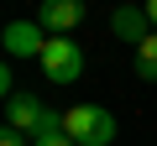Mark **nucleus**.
<instances>
[{
	"label": "nucleus",
	"instance_id": "nucleus-5",
	"mask_svg": "<svg viewBox=\"0 0 157 146\" xmlns=\"http://www.w3.org/2000/svg\"><path fill=\"white\" fill-rule=\"evenodd\" d=\"M89 16L84 0H42L37 5V21L47 26V37H73V26Z\"/></svg>",
	"mask_w": 157,
	"mask_h": 146
},
{
	"label": "nucleus",
	"instance_id": "nucleus-7",
	"mask_svg": "<svg viewBox=\"0 0 157 146\" xmlns=\"http://www.w3.org/2000/svg\"><path fill=\"white\" fill-rule=\"evenodd\" d=\"M136 78L141 84H157V31L136 47Z\"/></svg>",
	"mask_w": 157,
	"mask_h": 146
},
{
	"label": "nucleus",
	"instance_id": "nucleus-10",
	"mask_svg": "<svg viewBox=\"0 0 157 146\" xmlns=\"http://www.w3.org/2000/svg\"><path fill=\"white\" fill-rule=\"evenodd\" d=\"M141 11H147V21H152V31H157V0H141Z\"/></svg>",
	"mask_w": 157,
	"mask_h": 146
},
{
	"label": "nucleus",
	"instance_id": "nucleus-6",
	"mask_svg": "<svg viewBox=\"0 0 157 146\" xmlns=\"http://www.w3.org/2000/svg\"><path fill=\"white\" fill-rule=\"evenodd\" d=\"M110 31H115L121 42L141 47V42L152 37V21H147V11H141V5H115V16H110Z\"/></svg>",
	"mask_w": 157,
	"mask_h": 146
},
{
	"label": "nucleus",
	"instance_id": "nucleus-11",
	"mask_svg": "<svg viewBox=\"0 0 157 146\" xmlns=\"http://www.w3.org/2000/svg\"><path fill=\"white\" fill-rule=\"evenodd\" d=\"M115 5H136V0H115Z\"/></svg>",
	"mask_w": 157,
	"mask_h": 146
},
{
	"label": "nucleus",
	"instance_id": "nucleus-1",
	"mask_svg": "<svg viewBox=\"0 0 157 146\" xmlns=\"http://www.w3.org/2000/svg\"><path fill=\"white\" fill-rule=\"evenodd\" d=\"M6 125H16L26 141H42V136H52V130H63V115L58 110H47L37 94H26V89H16L11 99H6Z\"/></svg>",
	"mask_w": 157,
	"mask_h": 146
},
{
	"label": "nucleus",
	"instance_id": "nucleus-3",
	"mask_svg": "<svg viewBox=\"0 0 157 146\" xmlns=\"http://www.w3.org/2000/svg\"><path fill=\"white\" fill-rule=\"evenodd\" d=\"M42 73H47V84H78V73H84V47H78L73 37H47L42 47Z\"/></svg>",
	"mask_w": 157,
	"mask_h": 146
},
{
	"label": "nucleus",
	"instance_id": "nucleus-8",
	"mask_svg": "<svg viewBox=\"0 0 157 146\" xmlns=\"http://www.w3.org/2000/svg\"><path fill=\"white\" fill-rule=\"evenodd\" d=\"M32 146H78L68 130H52V136H42V141H32Z\"/></svg>",
	"mask_w": 157,
	"mask_h": 146
},
{
	"label": "nucleus",
	"instance_id": "nucleus-4",
	"mask_svg": "<svg viewBox=\"0 0 157 146\" xmlns=\"http://www.w3.org/2000/svg\"><path fill=\"white\" fill-rule=\"evenodd\" d=\"M0 42H6V57L21 63V57H42L47 47V26L42 21H11L6 31H0Z\"/></svg>",
	"mask_w": 157,
	"mask_h": 146
},
{
	"label": "nucleus",
	"instance_id": "nucleus-2",
	"mask_svg": "<svg viewBox=\"0 0 157 146\" xmlns=\"http://www.w3.org/2000/svg\"><path fill=\"white\" fill-rule=\"evenodd\" d=\"M63 130L78 146H110L115 141V115L105 104H73V110H63Z\"/></svg>",
	"mask_w": 157,
	"mask_h": 146
},
{
	"label": "nucleus",
	"instance_id": "nucleus-9",
	"mask_svg": "<svg viewBox=\"0 0 157 146\" xmlns=\"http://www.w3.org/2000/svg\"><path fill=\"white\" fill-rule=\"evenodd\" d=\"M0 146H26V136H21L16 125H0Z\"/></svg>",
	"mask_w": 157,
	"mask_h": 146
}]
</instances>
